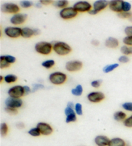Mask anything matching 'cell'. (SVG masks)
Returning <instances> with one entry per match:
<instances>
[{
  "instance_id": "obj_1",
  "label": "cell",
  "mask_w": 132,
  "mask_h": 146,
  "mask_svg": "<svg viewBox=\"0 0 132 146\" xmlns=\"http://www.w3.org/2000/svg\"><path fill=\"white\" fill-rule=\"evenodd\" d=\"M53 44V50L55 54L61 55V56H65L68 55L72 52V48L69 44L67 42L62 41L54 42Z\"/></svg>"
},
{
  "instance_id": "obj_2",
  "label": "cell",
  "mask_w": 132,
  "mask_h": 146,
  "mask_svg": "<svg viewBox=\"0 0 132 146\" xmlns=\"http://www.w3.org/2000/svg\"><path fill=\"white\" fill-rule=\"evenodd\" d=\"M35 50L38 54L43 55L50 54L53 50V44L47 41H40L35 44Z\"/></svg>"
},
{
  "instance_id": "obj_3",
  "label": "cell",
  "mask_w": 132,
  "mask_h": 146,
  "mask_svg": "<svg viewBox=\"0 0 132 146\" xmlns=\"http://www.w3.org/2000/svg\"><path fill=\"white\" fill-rule=\"evenodd\" d=\"M49 80L54 85H62L67 81V75L65 73L61 72H55L49 75Z\"/></svg>"
},
{
  "instance_id": "obj_4",
  "label": "cell",
  "mask_w": 132,
  "mask_h": 146,
  "mask_svg": "<svg viewBox=\"0 0 132 146\" xmlns=\"http://www.w3.org/2000/svg\"><path fill=\"white\" fill-rule=\"evenodd\" d=\"M78 12L73 7H68L61 9L59 12V16L64 20H68L75 18L77 16Z\"/></svg>"
},
{
  "instance_id": "obj_5",
  "label": "cell",
  "mask_w": 132,
  "mask_h": 146,
  "mask_svg": "<svg viewBox=\"0 0 132 146\" xmlns=\"http://www.w3.org/2000/svg\"><path fill=\"white\" fill-rule=\"evenodd\" d=\"M1 11L5 14H13L14 15L19 13V7L14 3H5L1 5Z\"/></svg>"
},
{
  "instance_id": "obj_6",
  "label": "cell",
  "mask_w": 132,
  "mask_h": 146,
  "mask_svg": "<svg viewBox=\"0 0 132 146\" xmlns=\"http://www.w3.org/2000/svg\"><path fill=\"white\" fill-rule=\"evenodd\" d=\"M8 95L9 97L21 99L25 95V92L23 86L21 85H16L11 87L8 90Z\"/></svg>"
},
{
  "instance_id": "obj_7",
  "label": "cell",
  "mask_w": 132,
  "mask_h": 146,
  "mask_svg": "<svg viewBox=\"0 0 132 146\" xmlns=\"http://www.w3.org/2000/svg\"><path fill=\"white\" fill-rule=\"evenodd\" d=\"M5 34L10 38H18L21 36L22 29L19 27H8L4 30Z\"/></svg>"
},
{
  "instance_id": "obj_8",
  "label": "cell",
  "mask_w": 132,
  "mask_h": 146,
  "mask_svg": "<svg viewBox=\"0 0 132 146\" xmlns=\"http://www.w3.org/2000/svg\"><path fill=\"white\" fill-rule=\"evenodd\" d=\"M78 12H89L92 9V5L87 1H79L73 6Z\"/></svg>"
},
{
  "instance_id": "obj_9",
  "label": "cell",
  "mask_w": 132,
  "mask_h": 146,
  "mask_svg": "<svg viewBox=\"0 0 132 146\" xmlns=\"http://www.w3.org/2000/svg\"><path fill=\"white\" fill-rule=\"evenodd\" d=\"M83 66V62L79 60H73L68 61L65 65V68L68 72H75L82 69Z\"/></svg>"
},
{
  "instance_id": "obj_10",
  "label": "cell",
  "mask_w": 132,
  "mask_h": 146,
  "mask_svg": "<svg viewBox=\"0 0 132 146\" xmlns=\"http://www.w3.org/2000/svg\"><path fill=\"white\" fill-rule=\"evenodd\" d=\"M5 104L6 107L19 109L23 105V101L21 99H16V98L9 97L5 101Z\"/></svg>"
},
{
  "instance_id": "obj_11",
  "label": "cell",
  "mask_w": 132,
  "mask_h": 146,
  "mask_svg": "<svg viewBox=\"0 0 132 146\" xmlns=\"http://www.w3.org/2000/svg\"><path fill=\"white\" fill-rule=\"evenodd\" d=\"M36 127L39 129L41 134L43 136H49L54 131L52 127L47 122H40L37 123Z\"/></svg>"
},
{
  "instance_id": "obj_12",
  "label": "cell",
  "mask_w": 132,
  "mask_h": 146,
  "mask_svg": "<svg viewBox=\"0 0 132 146\" xmlns=\"http://www.w3.org/2000/svg\"><path fill=\"white\" fill-rule=\"evenodd\" d=\"M88 101L92 103H99L105 99V95L101 92H92L87 95Z\"/></svg>"
},
{
  "instance_id": "obj_13",
  "label": "cell",
  "mask_w": 132,
  "mask_h": 146,
  "mask_svg": "<svg viewBox=\"0 0 132 146\" xmlns=\"http://www.w3.org/2000/svg\"><path fill=\"white\" fill-rule=\"evenodd\" d=\"M28 16L27 14L24 13H17L13 15L10 19V22L12 25H20L23 24L27 21Z\"/></svg>"
},
{
  "instance_id": "obj_14",
  "label": "cell",
  "mask_w": 132,
  "mask_h": 146,
  "mask_svg": "<svg viewBox=\"0 0 132 146\" xmlns=\"http://www.w3.org/2000/svg\"><path fill=\"white\" fill-rule=\"evenodd\" d=\"M123 1L122 0H112L109 1V9L111 11L117 12V14L123 12Z\"/></svg>"
},
{
  "instance_id": "obj_15",
  "label": "cell",
  "mask_w": 132,
  "mask_h": 146,
  "mask_svg": "<svg viewBox=\"0 0 132 146\" xmlns=\"http://www.w3.org/2000/svg\"><path fill=\"white\" fill-rule=\"evenodd\" d=\"M110 139L105 135H97L94 138V143L97 146H108Z\"/></svg>"
},
{
  "instance_id": "obj_16",
  "label": "cell",
  "mask_w": 132,
  "mask_h": 146,
  "mask_svg": "<svg viewBox=\"0 0 132 146\" xmlns=\"http://www.w3.org/2000/svg\"><path fill=\"white\" fill-rule=\"evenodd\" d=\"M109 6V1L106 0H97L93 3V9L97 11L98 13L105 10Z\"/></svg>"
},
{
  "instance_id": "obj_17",
  "label": "cell",
  "mask_w": 132,
  "mask_h": 146,
  "mask_svg": "<svg viewBox=\"0 0 132 146\" xmlns=\"http://www.w3.org/2000/svg\"><path fill=\"white\" fill-rule=\"evenodd\" d=\"M119 45V41L115 37H110L105 41V46L109 48H117Z\"/></svg>"
},
{
  "instance_id": "obj_18",
  "label": "cell",
  "mask_w": 132,
  "mask_h": 146,
  "mask_svg": "<svg viewBox=\"0 0 132 146\" xmlns=\"http://www.w3.org/2000/svg\"><path fill=\"white\" fill-rule=\"evenodd\" d=\"M108 146H126V142L123 138L115 137L110 139Z\"/></svg>"
},
{
  "instance_id": "obj_19",
  "label": "cell",
  "mask_w": 132,
  "mask_h": 146,
  "mask_svg": "<svg viewBox=\"0 0 132 146\" xmlns=\"http://www.w3.org/2000/svg\"><path fill=\"white\" fill-rule=\"evenodd\" d=\"M126 118V113L123 111H117L113 114V119L117 122H124Z\"/></svg>"
},
{
  "instance_id": "obj_20",
  "label": "cell",
  "mask_w": 132,
  "mask_h": 146,
  "mask_svg": "<svg viewBox=\"0 0 132 146\" xmlns=\"http://www.w3.org/2000/svg\"><path fill=\"white\" fill-rule=\"evenodd\" d=\"M34 36V29H30L29 27H24L22 29L21 36L24 38L29 39Z\"/></svg>"
},
{
  "instance_id": "obj_21",
  "label": "cell",
  "mask_w": 132,
  "mask_h": 146,
  "mask_svg": "<svg viewBox=\"0 0 132 146\" xmlns=\"http://www.w3.org/2000/svg\"><path fill=\"white\" fill-rule=\"evenodd\" d=\"M71 93L75 97H80L83 93V88L81 84H77L75 88L72 90Z\"/></svg>"
},
{
  "instance_id": "obj_22",
  "label": "cell",
  "mask_w": 132,
  "mask_h": 146,
  "mask_svg": "<svg viewBox=\"0 0 132 146\" xmlns=\"http://www.w3.org/2000/svg\"><path fill=\"white\" fill-rule=\"evenodd\" d=\"M119 66V64L118 63H113L111 64H108L103 68V71L105 74H108V73L113 72V70H115L116 68Z\"/></svg>"
},
{
  "instance_id": "obj_23",
  "label": "cell",
  "mask_w": 132,
  "mask_h": 146,
  "mask_svg": "<svg viewBox=\"0 0 132 146\" xmlns=\"http://www.w3.org/2000/svg\"><path fill=\"white\" fill-rule=\"evenodd\" d=\"M68 4H69V2H68V1H67V0H58V1L54 2V3H53V5L55 7L61 9L68 7Z\"/></svg>"
},
{
  "instance_id": "obj_24",
  "label": "cell",
  "mask_w": 132,
  "mask_h": 146,
  "mask_svg": "<svg viewBox=\"0 0 132 146\" xmlns=\"http://www.w3.org/2000/svg\"><path fill=\"white\" fill-rule=\"evenodd\" d=\"M17 80V77L14 74H8L4 77V81L7 84H12L16 82Z\"/></svg>"
},
{
  "instance_id": "obj_25",
  "label": "cell",
  "mask_w": 132,
  "mask_h": 146,
  "mask_svg": "<svg viewBox=\"0 0 132 146\" xmlns=\"http://www.w3.org/2000/svg\"><path fill=\"white\" fill-rule=\"evenodd\" d=\"M9 125L5 122H3L0 125V133L1 137H6L9 133Z\"/></svg>"
},
{
  "instance_id": "obj_26",
  "label": "cell",
  "mask_w": 132,
  "mask_h": 146,
  "mask_svg": "<svg viewBox=\"0 0 132 146\" xmlns=\"http://www.w3.org/2000/svg\"><path fill=\"white\" fill-rule=\"evenodd\" d=\"M121 52L124 55H132V46H129L127 45H123L121 48Z\"/></svg>"
},
{
  "instance_id": "obj_27",
  "label": "cell",
  "mask_w": 132,
  "mask_h": 146,
  "mask_svg": "<svg viewBox=\"0 0 132 146\" xmlns=\"http://www.w3.org/2000/svg\"><path fill=\"white\" fill-rule=\"evenodd\" d=\"M55 61L53 59H48V60H46V61H43L42 62V66L44 67L46 69H50L52 68V67L54 66L55 65Z\"/></svg>"
},
{
  "instance_id": "obj_28",
  "label": "cell",
  "mask_w": 132,
  "mask_h": 146,
  "mask_svg": "<svg viewBox=\"0 0 132 146\" xmlns=\"http://www.w3.org/2000/svg\"><path fill=\"white\" fill-rule=\"evenodd\" d=\"M77 115H76L75 112L71 113V114L68 115L67 116H66V119H65V122L67 124H69V123H72V122H75L77 121Z\"/></svg>"
},
{
  "instance_id": "obj_29",
  "label": "cell",
  "mask_w": 132,
  "mask_h": 146,
  "mask_svg": "<svg viewBox=\"0 0 132 146\" xmlns=\"http://www.w3.org/2000/svg\"><path fill=\"white\" fill-rule=\"evenodd\" d=\"M28 133H29V135L32 136L33 137H40L41 136V133L39 131V129L37 127H33L31 128V129H30L29 130V131H28Z\"/></svg>"
},
{
  "instance_id": "obj_30",
  "label": "cell",
  "mask_w": 132,
  "mask_h": 146,
  "mask_svg": "<svg viewBox=\"0 0 132 146\" xmlns=\"http://www.w3.org/2000/svg\"><path fill=\"white\" fill-rule=\"evenodd\" d=\"M74 110L76 113V115L78 116H81L83 114V106L81 103H76L75 104L74 106Z\"/></svg>"
},
{
  "instance_id": "obj_31",
  "label": "cell",
  "mask_w": 132,
  "mask_h": 146,
  "mask_svg": "<svg viewBox=\"0 0 132 146\" xmlns=\"http://www.w3.org/2000/svg\"><path fill=\"white\" fill-rule=\"evenodd\" d=\"M10 66H11V64H9V62L6 61L5 59L4 58L3 55H1V56H0V68H9Z\"/></svg>"
},
{
  "instance_id": "obj_32",
  "label": "cell",
  "mask_w": 132,
  "mask_h": 146,
  "mask_svg": "<svg viewBox=\"0 0 132 146\" xmlns=\"http://www.w3.org/2000/svg\"><path fill=\"white\" fill-rule=\"evenodd\" d=\"M117 16L121 19H129L132 16L131 12H121L117 14Z\"/></svg>"
},
{
  "instance_id": "obj_33",
  "label": "cell",
  "mask_w": 132,
  "mask_h": 146,
  "mask_svg": "<svg viewBox=\"0 0 132 146\" xmlns=\"http://www.w3.org/2000/svg\"><path fill=\"white\" fill-rule=\"evenodd\" d=\"M34 3L32 1H28V0H23V1H20V5L22 8L24 9H29L30 7H31Z\"/></svg>"
},
{
  "instance_id": "obj_34",
  "label": "cell",
  "mask_w": 132,
  "mask_h": 146,
  "mask_svg": "<svg viewBox=\"0 0 132 146\" xmlns=\"http://www.w3.org/2000/svg\"><path fill=\"white\" fill-rule=\"evenodd\" d=\"M122 108L127 111L132 113V102H126L122 104Z\"/></svg>"
},
{
  "instance_id": "obj_35",
  "label": "cell",
  "mask_w": 132,
  "mask_h": 146,
  "mask_svg": "<svg viewBox=\"0 0 132 146\" xmlns=\"http://www.w3.org/2000/svg\"><path fill=\"white\" fill-rule=\"evenodd\" d=\"M123 124L126 127L132 128V115L126 118L123 122Z\"/></svg>"
},
{
  "instance_id": "obj_36",
  "label": "cell",
  "mask_w": 132,
  "mask_h": 146,
  "mask_svg": "<svg viewBox=\"0 0 132 146\" xmlns=\"http://www.w3.org/2000/svg\"><path fill=\"white\" fill-rule=\"evenodd\" d=\"M131 5L128 1H124L123 5V12H131Z\"/></svg>"
},
{
  "instance_id": "obj_37",
  "label": "cell",
  "mask_w": 132,
  "mask_h": 146,
  "mask_svg": "<svg viewBox=\"0 0 132 146\" xmlns=\"http://www.w3.org/2000/svg\"><path fill=\"white\" fill-rule=\"evenodd\" d=\"M4 58L5 59L6 61L9 62V64H14V62H16V58L12 56V55H3Z\"/></svg>"
},
{
  "instance_id": "obj_38",
  "label": "cell",
  "mask_w": 132,
  "mask_h": 146,
  "mask_svg": "<svg viewBox=\"0 0 132 146\" xmlns=\"http://www.w3.org/2000/svg\"><path fill=\"white\" fill-rule=\"evenodd\" d=\"M5 111L8 113V114L11 115H16L18 113V110H17V109H15V108L5 107Z\"/></svg>"
},
{
  "instance_id": "obj_39",
  "label": "cell",
  "mask_w": 132,
  "mask_h": 146,
  "mask_svg": "<svg viewBox=\"0 0 132 146\" xmlns=\"http://www.w3.org/2000/svg\"><path fill=\"white\" fill-rule=\"evenodd\" d=\"M123 43L129 46H132V36H126L123 40Z\"/></svg>"
},
{
  "instance_id": "obj_40",
  "label": "cell",
  "mask_w": 132,
  "mask_h": 146,
  "mask_svg": "<svg viewBox=\"0 0 132 146\" xmlns=\"http://www.w3.org/2000/svg\"><path fill=\"white\" fill-rule=\"evenodd\" d=\"M118 61L119 62H121V63L126 64V63H128V62L129 61V58L128 57V56H127V55H123L119 57Z\"/></svg>"
},
{
  "instance_id": "obj_41",
  "label": "cell",
  "mask_w": 132,
  "mask_h": 146,
  "mask_svg": "<svg viewBox=\"0 0 132 146\" xmlns=\"http://www.w3.org/2000/svg\"><path fill=\"white\" fill-rule=\"evenodd\" d=\"M102 84V80H94L91 82V86L94 88H99Z\"/></svg>"
},
{
  "instance_id": "obj_42",
  "label": "cell",
  "mask_w": 132,
  "mask_h": 146,
  "mask_svg": "<svg viewBox=\"0 0 132 146\" xmlns=\"http://www.w3.org/2000/svg\"><path fill=\"white\" fill-rule=\"evenodd\" d=\"M33 88L32 90V92H35L39 90H41V89H44L45 86L44 85H43L41 84H34L32 85Z\"/></svg>"
},
{
  "instance_id": "obj_43",
  "label": "cell",
  "mask_w": 132,
  "mask_h": 146,
  "mask_svg": "<svg viewBox=\"0 0 132 146\" xmlns=\"http://www.w3.org/2000/svg\"><path fill=\"white\" fill-rule=\"evenodd\" d=\"M124 33L126 36H132V26H128L124 29Z\"/></svg>"
},
{
  "instance_id": "obj_44",
  "label": "cell",
  "mask_w": 132,
  "mask_h": 146,
  "mask_svg": "<svg viewBox=\"0 0 132 146\" xmlns=\"http://www.w3.org/2000/svg\"><path fill=\"white\" fill-rule=\"evenodd\" d=\"M23 88L25 92V95H28L32 92V90L30 89V88L29 86H24Z\"/></svg>"
},
{
  "instance_id": "obj_45",
  "label": "cell",
  "mask_w": 132,
  "mask_h": 146,
  "mask_svg": "<svg viewBox=\"0 0 132 146\" xmlns=\"http://www.w3.org/2000/svg\"><path fill=\"white\" fill-rule=\"evenodd\" d=\"M16 127L17 128V129H24V128L25 127V124L23 122H18L16 123Z\"/></svg>"
},
{
  "instance_id": "obj_46",
  "label": "cell",
  "mask_w": 132,
  "mask_h": 146,
  "mask_svg": "<svg viewBox=\"0 0 132 146\" xmlns=\"http://www.w3.org/2000/svg\"><path fill=\"white\" fill-rule=\"evenodd\" d=\"M39 2L41 4L43 5H49L53 3V1L51 0H41Z\"/></svg>"
},
{
  "instance_id": "obj_47",
  "label": "cell",
  "mask_w": 132,
  "mask_h": 146,
  "mask_svg": "<svg viewBox=\"0 0 132 146\" xmlns=\"http://www.w3.org/2000/svg\"><path fill=\"white\" fill-rule=\"evenodd\" d=\"M92 44L93 45V46H99V45L100 42L97 39H93L92 41Z\"/></svg>"
},
{
  "instance_id": "obj_48",
  "label": "cell",
  "mask_w": 132,
  "mask_h": 146,
  "mask_svg": "<svg viewBox=\"0 0 132 146\" xmlns=\"http://www.w3.org/2000/svg\"><path fill=\"white\" fill-rule=\"evenodd\" d=\"M34 36H39L41 34V31L39 29H34Z\"/></svg>"
},
{
  "instance_id": "obj_49",
  "label": "cell",
  "mask_w": 132,
  "mask_h": 146,
  "mask_svg": "<svg viewBox=\"0 0 132 146\" xmlns=\"http://www.w3.org/2000/svg\"><path fill=\"white\" fill-rule=\"evenodd\" d=\"M88 14H89L90 15H92V16H94V15L97 14L98 12L96 11H95L94 9H92V10H91V11H89V12H88Z\"/></svg>"
},
{
  "instance_id": "obj_50",
  "label": "cell",
  "mask_w": 132,
  "mask_h": 146,
  "mask_svg": "<svg viewBox=\"0 0 132 146\" xmlns=\"http://www.w3.org/2000/svg\"><path fill=\"white\" fill-rule=\"evenodd\" d=\"M35 7H36V8H37V9H40V8H41L42 5L41 4L40 2H38V3H36L35 4Z\"/></svg>"
},
{
  "instance_id": "obj_51",
  "label": "cell",
  "mask_w": 132,
  "mask_h": 146,
  "mask_svg": "<svg viewBox=\"0 0 132 146\" xmlns=\"http://www.w3.org/2000/svg\"><path fill=\"white\" fill-rule=\"evenodd\" d=\"M3 80H4V77L2 76V75H0V82L2 83V82H3Z\"/></svg>"
},
{
  "instance_id": "obj_52",
  "label": "cell",
  "mask_w": 132,
  "mask_h": 146,
  "mask_svg": "<svg viewBox=\"0 0 132 146\" xmlns=\"http://www.w3.org/2000/svg\"><path fill=\"white\" fill-rule=\"evenodd\" d=\"M129 21H131V22L132 23V16L130 17V18L129 19Z\"/></svg>"
},
{
  "instance_id": "obj_53",
  "label": "cell",
  "mask_w": 132,
  "mask_h": 146,
  "mask_svg": "<svg viewBox=\"0 0 132 146\" xmlns=\"http://www.w3.org/2000/svg\"><path fill=\"white\" fill-rule=\"evenodd\" d=\"M79 146H85V145H79Z\"/></svg>"
}]
</instances>
